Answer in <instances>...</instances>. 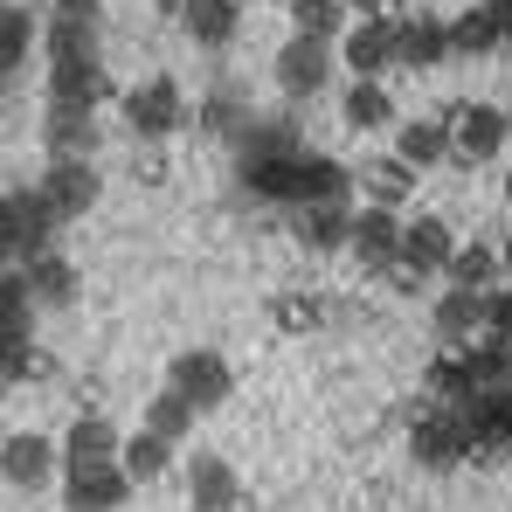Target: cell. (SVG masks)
<instances>
[{"mask_svg": "<svg viewBox=\"0 0 512 512\" xmlns=\"http://www.w3.org/2000/svg\"><path fill=\"white\" fill-rule=\"evenodd\" d=\"M56 222H63V215L49 208L42 187H14V194L0 201V250L14 256V263H35V256H49Z\"/></svg>", "mask_w": 512, "mask_h": 512, "instance_id": "cell-1", "label": "cell"}, {"mask_svg": "<svg viewBox=\"0 0 512 512\" xmlns=\"http://www.w3.org/2000/svg\"><path fill=\"white\" fill-rule=\"evenodd\" d=\"M167 388H173V395H187V402L208 416V409H222V402L236 395V374H229V360H222L215 346H187V353H173V360H167Z\"/></svg>", "mask_w": 512, "mask_h": 512, "instance_id": "cell-2", "label": "cell"}, {"mask_svg": "<svg viewBox=\"0 0 512 512\" xmlns=\"http://www.w3.org/2000/svg\"><path fill=\"white\" fill-rule=\"evenodd\" d=\"M125 125H132L146 146L173 139V132L187 125V97H180V84H173V77H146L139 90H125Z\"/></svg>", "mask_w": 512, "mask_h": 512, "instance_id": "cell-3", "label": "cell"}, {"mask_svg": "<svg viewBox=\"0 0 512 512\" xmlns=\"http://www.w3.org/2000/svg\"><path fill=\"white\" fill-rule=\"evenodd\" d=\"M450 256H457V236H450V222L443 215H409V236H402V263L388 270L402 291H416L429 270H450Z\"/></svg>", "mask_w": 512, "mask_h": 512, "instance_id": "cell-4", "label": "cell"}, {"mask_svg": "<svg viewBox=\"0 0 512 512\" xmlns=\"http://www.w3.org/2000/svg\"><path fill=\"white\" fill-rule=\"evenodd\" d=\"M277 90L284 97H319V90L333 84V70H340V49L333 42H305V35H291L284 49H277Z\"/></svg>", "mask_w": 512, "mask_h": 512, "instance_id": "cell-5", "label": "cell"}, {"mask_svg": "<svg viewBox=\"0 0 512 512\" xmlns=\"http://www.w3.org/2000/svg\"><path fill=\"white\" fill-rule=\"evenodd\" d=\"M132 499L125 464H63V512H118Z\"/></svg>", "mask_w": 512, "mask_h": 512, "instance_id": "cell-6", "label": "cell"}, {"mask_svg": "<svg viewBox=\"0 0 512 512\" xmlns=\"http://www.w3.org/2000/svg\"><path fill=\"white\" fill-rule=\"evenodd\" d=\"M402 236H409V215H388V208H353V243L346 256L360 263V270H395L402 263Z\"/></svg>", "mask_w": 512, "mask_h": 512, "instance_id": "cell-7", "label": "cell"}, {"mask_svg": "<svg viewBox=\"0 0 512 512\" xmlns=\"http://www.w3.org/2000/svg\"><path fill=\"white\" fill-rule=\"evenodd\" d=\"M340 63L353 70V84H374L381 70L402 63V21H353L340 42Z\"/></svg>", "mask_w": 512, "mask_h": 512, "instance_id": "cell-8", "label": "cell"}, {"mask_svg": "<svg viewBox=\"0 0 512 512\" xmlns=\"http://www.w3.org/2000/svg\"><path fill=\"white\" fill-rule=\"evenodd\" d=\"M56 464H63V443H49V436H35V429H14V436L0 443V478H7L14 492H42V485L56 478Z\"/></svg>", "mask_w": 512, "mask_h": 512, "instance_id": "cell-9", "label": "cell"}, {"mask_svg": "<svg viewBox=\"0 0 512 512\" xmlns=\"http://www.w3.org/2000/svg\"><path fill=\"white\" fill-rule=\"evenodd\" d=\"M506 132H512V118L499 111V104H464V111H450V146H457V167L499 160Z\"/></svg>", "mask_w": 512, "mask_h": 512, "instance_id": "cell-10", "label": "cell"}, {"mask_svg": "<svg viewBox=\"0 0 512 512\" xmlns=\"http://www.w3.org/2000/svg\"><path fill=\"white\" fill-rule=\"evenodd\" d=\"M409 450H416L423 471H450V464L471 457V436H464V423H457V409H423L416 429H409Z\"/></svg>", "mask_w": 512, "mask_h": 512, "instance_id": "cell-11", "label": "cell"}, {"mask_svg": "<svg viewBox=\"0 0 512 512\" xmlns=\"http://www.w3.org/2000/svg\"><path fill=\"white\" fill-rule=\"evenodd\" d=\"M429 319H436V333L450 346H478L485 333H492V291H443L436 305H429Z\"/></svg>", "mask_w": 512, "mask_h": 512, "instance_id": "cell-12", "label": "cell"}, {"mask_svg": "<svg viewBox=\"0 0 512 512\" xmlns=\"http://www.w3.org/2000/svg\"><path fill=\"white\" fill-rule=\"evenodd\" d=\"M187 506H194V512H236V506H243L236 464L215 457V450H194V464H187Z\"/></svg>", "mask_w": 512, "mask_h": 512, "instance_id": "cell-13", "label": "cell"}, {"mask_svg": "<svg viewBox=\"0 0 512 512\" xmlns=\"http://www.w3.org/2000/svg\"><path fill=\"white\" fill-rule=\"evenodd\" d=\"M42 194H49V208L70 222V215H84L90 201L104 194V180H97V167H90V160H49V173H42Z\"/></svg>", "mask_w": 512, "mask_h": 512, "instance_id": "cell-14", "label": "cell"}, {"mask_svg": "<svg viewBox=\"0 0 512 512\" xmlns=\"http://www.w3.org/2000/svg\"><path fill=\"white\" fill-rule=\"evenodd\" d=\"M457 56V35L443 14H402V70H436Z\"/></svg>", "mask_w": 512, "mask_h": 512, "instance_id": "cell-15", "label": "cell"}, {"mask_svg": "<svg viewBox=\"0 0 512 512\" xmlns=\"http://www.w3.org/2000/svg\"><path fill=\"white\" fill-rule=\"evenodd\" d=\"M395 160H409L416 173L457 160V146H450V118H402V125H395Z\"/></svg>", "mask_w": 512, "mask_h": 512, "instance_id": "cell-16", "label": "cell"}, {"mask_svg": "<svg viewBox=\"0 0 512 512\" xmlns=\"http://www.w3.org/2000/svg\"><path fill=\"white\" fill-rule=\"evenodd\" d=\"M125 457V436L111 416H77L63 429V464H118Z\"/></svg>", "mask_w": 512, "mask_h": 512, "instance_id": "cell-17", "label": "cell"}, {"mask_svg": "<svg viewBox=\"0 0 512 512\" xmlns=\"http://www.w3.org/2000/svg\"><path fill=\"white\" fill-rule=\"evenodd\" d=\"M360 187H367V208H388V215H402L409 201H416V167L409 160H367L360 167Z\"/></svg>", "mask_w": 512, "mask_h": 512, "instance_id": "cell-18", "label": "cell"}, {"mask_svg": "<svg viewBox=\"0 0 512 512\" xmlns=\"http://www.w3.org/2000/svg\"><path fill=\"white\" fill-rule=\"evenodd\" d=\"M291 236H298L305 250H346V243H353V208H340V201L298 208V215H291Z\"/></svg>", "mask_w": 512, "mask_h": 512, "instance_id": "cell-19", "label": "cell"}, {"mask_svg": "<svg viewBox=\"0 0 512 512\" xmlns=\"http://www.w3.org/2000/svg\"><path fill=\"white\" fill-rule=\"evenodd\" d=\"M104 97H111V77H104V63H63V70H49V104L97 111Z\"/></svg>", "mask_w": 512, "mask_h": 512, "instance_id": "cell-20", "label": "cell"}, {"mask_svg": "<svg viewBox=\"0 0 512 512\" xmlns=\"http://www.w3.org/2000/svg\"><path fill=\"white\" fill-rule=\"evenodd\" d=\"M346 194H353V173L340 160H326V153H305V167H298V208H319V201H340L346 208Z\"/></svg>", "mask_w": 512, "mask_h": 512, "instance_id": "cell-21", "label": "cell"}, {"mask_svg": "<svg viewBox=\"0 0 512 512\" xmlns=\"http://www.w3.org/2000/svg\"><path fill=\"white\" fill-rule=\"evenodd\" d=\"M49 153H56V160H90V153H97V111L49 104Z\"/></svg>", "mask_w": 512, "mask_h": 512, "instance_id": "cell-22", "label": "cell"}, {"mask_svg": "<svg viewBox=\"0 0 512 512\" xmlns=\"http://www.w3.org/2000/svg\"><path fill=\"white\" fill-rule=\"evenodd\" d=\"M236 153H243V167H256V160H298L305 146H298V132L284 118H250L236 132Z\"/></svg>", "mask_w": 512, "mask_h": 512, "instance_id": "cell-23", "label": "cell"}, {"mask_svg": "<svg viewBox=\"0 0 512 512\" xmlns=\"http://www.w3.org/2000/svg\"><path fill=\"white\" fill-rule=\"evenodd\" d=\"M180 28H187V42H201V49H229V35L243 28V7H236V0H194V7L180 14Z\"/></svg>", "mask_w": 512, "mask_h": 512, "instance_id": "cell-24", "label": "cell"}, {"mask_svg": "<svg viewBox=\"0 0 512 512\" xmlns=\"http://www.w3.org/2000/svg\"><path fill=\"white\" fill-rule=\"evenodd\" d=\"M28 291H35V305H42V312L70 305V298H77V263H70L63 250L35 256V263H28Z\"/></svg>", "mask_w": 512, "mask_h": 512, "instance_id": "cell-25", "label": "cell"}, {"mask_svg": "<svg viewBox=\"0 0 512 512\" xmlns=\"http://www.w3.org/2000/svg\"><path fill=\"white\" fill-rule=\"evenodd\" d=\"M298 167H305V153L298 160H256V167H243V187L270 208H298Z\"/></svg>", "mask_w": 512, "mask_h": 512, "instance_id": "cell-26", "label": "cell"}, {"mask_svg": "<svg viewBox=\"0 0 512 512\" xmlns=\"http://www.w3.org/2000/svg\"><path fill=\"white\" fill-rule=\"evenodd\" d=\"M340 118L353 132H388L395 125V97H388V84H346Z\"/></svg>", "mask_w": 512, "mask_h": 512, "instance_id": "cell-27", "label": "cell"}, {"mask_svg": "<svg viewBox=\"0 0 512 512\" xmlns=\"http://www.w3.org/2000/svg\"><path fill=\"white\" fill-rule=\"evenodd\" d=\"M506 270V256H499V243H457V256H450V284L457 291H492V277Z\"/></svg>", "mask_w": 512, "mask_h": 512, "instance_id": "cell-28", "label": "cell"}, {"mask_svg": "<svg viewBox=\"0 0 512 512\" xmlns=\"http://www.w3.org/2000/svg\"><path fill=\"white\" fill-rule=\"evenodd\" d=\"M346 0H291V35L305 42H346Z\"/></svg>", "mask_w": 512, "mask_h": 512, "instance_id": "cell-29", "label": "cell"}, {"mask_svg": "<svg viewBox=\"0 0 512 512\" xmlns=\"http://www.w3.org/2000/svg\"><path fill=\"white\" fill-rule=\"evenodd\" d=\"M450 35H457V56H506V28L492 21V7L478 0V7H464L457 21H450Z\"/></svg>", "mask_w": 512, "mask_h": 512, "instance_id": "cell-30", "label": "cell"}, {"mask_svg": "<svg viewBox=\"0 0 512 512\" xmlns=\"http://www.w3.org/2000/svg\"><path fill=\"white\" fill-rule=\"evenodd\" d=\"M118 464L132 471V485H153V478H167V471H173V443H167V436H153V429H132Z\"/></svg>", "mask_w": 512, "mask_h": 512, "instance_id": "cell-31", "label": "cell"}, {"mask_svg": "<svg viewBox=\"0 0 512 512\" xmlns=\"http://www.w3.org/2000/svg\"><path fill=\"white\" fill-rule=\"evenodd\" d=\"M49 70H63V63H97V28L90 21H49Z\"/></svg>", "mask_w": 512, "mask_h": 512, "instance_id": "cell-32", "label": "cell"}, {"mask_svg": "<svg viewBox=\"0 0 512 512\" xmlns=\"http://www.w3.org/2000/svg\"><path fill=\"white\" fill-rule=\"evenodd\" d=\"M28 49H35V14H28L21 0H7V7H0V70L14 77V70L28 63Z\"/></svg>", "mask_w": 512, "mask_h": 512, "instance_id": "cell-33", "label": "cell"}, {"mask_svg": "<svg viewBox=\"0 0 512 512\" xmlns=\"http://www.w3.org/2000/svg\"><path fill=\"white\" fill-rule=\"evenodd\" d=\"M194 416H201V409H194L187 395H173V388H160V395L146 402V416H139V429H153V436H167V443H180V436L194 429Z\"/></svg>", "mask_w": 512, "mask_h": 512, "instance_id": "cell-34", "label": "cell"}, {"mask_svg": "<svg viewBox=\"0 0 512 512\" xmlns=\"http://www.w3.org/2000/svg\"><path fill=\"white\" fill-rule=\"evenodd\" d=\"M270 319H277V333H319V326H326V305L291 291V298H277V305H270Z\"/></svg>", "mask_w": 512, "mask_h": 512, "instance_id": "cell-35", "label": "cell"}, {"mask_svg": "<svg viewBox=\"0 0 512 512\" xmlns=\"http://www.w3.org/2000/svg\"><path fill=\"white\" fill-rule=\"evenodd\" d=\"M49 374H56V367H49L42 346H14V353H7V381H14V388H21V381H49Z\"/></svg>", "mask_w": 512, "mask_h": 512, "instance_id": "cell-36", "label": "cell"}, {"mask_svg": "<svg viewBox=\"0 0 512 512\" xmlns=\"http://www.w3.org/2000/svg\"><path fill=\"white\" fill-rule=\"evenodd\" d=\"M492 333L512 340V284H506V291H492Z\"/></svg>", "mask_w": 512, "mask_h": 512, "instance_id": "cell-37", "label": "cell"}, {"mask_svg": "<svg viewBox=\"0 0 512 512\" xmlns=\"http://www.w3.org/2000/svg\"><path fill=\"white\" fill-rule=\"evenodd\" d=\"M49 21H90V28H97V0H56Z\"/></svg>", "mask_w": 512, "mask_h": 512, "instance_id": "cell-38", "label": "cell"}, {"mask_svg": "<svg viewBox=\"0 0 512 512\" xmlns=\"http://www.w3.org/2000/svg\"><path fill=\"white\" fill-rule=\"evenodd\" d=\"M485 7H492V21L506 28V42H512V0H485Z\"/></svg>", "mask_w": 512, "mask_h": 512, "instance_id": "cell-39", "label": "cell"}, {"mask_svg": "<svg viewBox=\"0 0 512 512\" xmlns=\"http://www.w3.org/2000/svg\"><path fill=\"white\" fill-rule=\"evenodd\" d=\"M153 7H160V14H173V21H180V14H187V7H194V0H153Z\"/></svg>", "mask_w": 512, "mask_h": 512, "instance_id": "cell-40", "label": "cell"}, {"mask_svg": "<svg viewBox=\"0 0 512 512\" xmlns=\"http://www.w3.org/2000/svg\"><path fill=\"white\" fill-rule=\"evenodd\" d=\"M499 256H506V277H512V236H506V243H499Z\"/></svg>", "mask_w": 512, "mask_h": 512, "instance_id": "cell-41", "label": "cell"}, {"mask_svg": "<svg viewBox=\"0 0 512 512\" xmlns=\"http://www.w3.org/2000/svg\"><path fill=\"white\" fill-rule=\"evenodd\" d=\"M506 208H512V167H506Z\"/></svg>", "mask_w": 512, "mask_h": 512, "instance_id": "cell-42", "label": "cell"}, {"mask_svg": "<svg viewBox=\"0 0 512 512\" xmlns=\"http://www.w3.org/2000/svg\"><path fill=\"white\" fill-rule=\"evenodd\" d=\"M506 56H512V42H506Z\"/></svg>", "mask_w": 512, "mask_h": 512, "instance_id": "cell-43", "label": "cell"}]
</instances>
